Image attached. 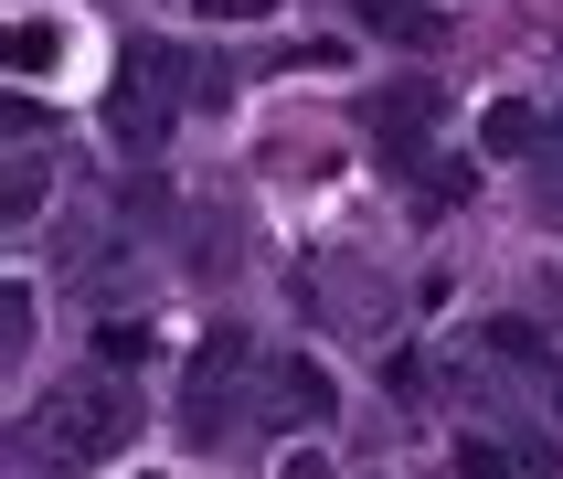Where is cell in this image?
<instances>
[{
  "mask_svg": "<svg viewBox=\"0 0 563 479\" xmlns=\"http://www.w3.org/2000/svg\"><path fill=\"white\" fill-rule=\"evenodd\" d=\"M553 415H563V373H553Z\"/></svg>",
  "mask_w": 563,
  "mask_h": 479,
  "instance_id": "cell-16",
  "label": "cell"
},
{
  "mask_svg": "<svg viewBox=\"0 0 563 479\" xmlns=\"http://www.w3.org/2000/svg\"><path fill=\"white\" fill-rule=\"evenodd\" d=\"M437 107H446L437 86H383V96H362V128H373L394 160H415V150H426V128H437Z\"/></svg>",
  "mask_w": 563,
  "mask_h": 479,
  "instance_id": "cell-5",
  "label": "cell"
},
{
  "mask_svg": "<svg viewBox=\"0 0 563 479\" xmlns=\"http://www.w3.org/2000/svg\"><path fill=\"white\" fill-rule=\"evenodd\" d=\"M330 405H341V383H330V362H309V351H287L277 373H266V415H277V426H330Z\"/></svg>",
  "mask_w": 563,
  "mask_h": 479,
  "instance_id": "cell-4",
  "label": "cell"
},
{
  "mask_svg": "<svg viewBox=\"0 0 563 479\" xmlns=\"http://www.w3.org/2000/svg\"><path fill=\"white\" fill-rule=\"evenodd\" d=\"M96 351H107V373H128V362H150V330H128V319H107V330H96Z\"/></svg>",
  "mask_w": 563,
  "mask_h": 479,
  "instance_id": "cell-10",
  "label": "cell"
},
{
  "mask_svg": "<svg viewBox=\"0 0 563 479\" xmlns=\"http://www.w3.org/2000/svg\"><path fill=\"white\" fill-rule=\"evenodd\" d=\"M245 373H255V341L245 330H213L181 373V437L191 447H223V426L245 415Z\"/></svg>",
  "mask_w": 563,
  "mask_h": 479,
  "instance_id": "cell-2",
  "label": "cell"
},
{
  "mask_svg": "<svg viewBox=\"0 0 563 479\" xmlns=\"http://www.w3.org/2000/svg\"><path fill=\"white\" fill-rule=\"evenodd\" d=\"M170 86H181V54H170V43H139V54L118 64V96H107V139H118L128 160L170 139Z\"/></svg>",
  "mask_w": 563,
  "mask_h": 479,
  "instance_id": "cell-3",
  "label": "cell"
},
{
  "mask_svg": "<svg viewBox=\"0 0 563 479\" xmlns=\"http://www.w3.org/2000/svg\"><path fill=\"white\" fill-rule=\"evenodd\" d=\"M277 479H330V458H319V447H298V458H287Z\"/></svg>",
  "mask_w": 563,
  "mask_h": 479,
  "instance_id": "cell-14",
  "label": "cell"
},
{
  "mask_svg": "<svg viewBox=\"0 0 563 479\" xmlns=\"http://www.w3.org/2000/svg\"><path fill=\"white\" fill-rule=\"evenodd\" d=\"M478 351H489V362H510V373H542V330H532V319H489V330H478Z\"/></svg>",
  "mask_w": 563,
  "mask_h": 479,
  "instance_id": "cell-8",
  "label": "cell"
},
{
  "mask_svg": "<svg viewBox=\"0 0 563 479\" xmlns=\"http://www.w3.org/2000/svg\"><path fill=\"white\" fill-rule=\"evenodd\" d=\"M32 203H43V160L22 150V160H11V224H32Z\"/></svg>",
  "mask_w": 563,
  "mask_h": 479,
  "instance_id": "cell-11",
  "label": "cell"
},
{
  "mask_svg": "<svg viewBox=\"0 0 563 479\" xmlns=\"http://www.w3.org/2000/svg\"><path fill=\"white\" fill-rule=\"evenodd\" d=\"M191 11H213V22H255V11H277V0H191Z\"/></svg>",
  "mask_w": 563,
  "mask_h": 479,
  "instance_id": "cell-13",
  "label": "cell"
},
{
  "mask_svg": "<svg viewBox=\"0 0 563 479\" xmlns=\"http://www.w3.org/2000/svg\"><path fill=\"white\" fill-rule=\"evenodd\" d=\"M457 479H510V458L489 437H468V447H457Z\"/></svg>",
  "mask_w": 563,
  "mask_h": 479,
  "instance_id": "cell-12",
  "label": "cell"
},
{
  "mask_svg": "<svg viewBox=\"0 0 563 479\" xmlns=\"http://www.w3.org/2000/svg\"><path fill=\"white\" fill-rule=\"evenodd\" d=\"M64 43H75V32H43V22H32V11H22V22H11V64H22V75H43V64H64Z\"/></svg>",
  "mask_w": 563,
  "mask_h": 479,
  "instance_id": "cell-9",
  "label": "cell"
},
{
  "mask_svg": "<svg viewBox=\"0 0 563 479\" xmlns=\"http://www.w3.org/2000/svg\"><path fill=\"white\" fill-rule=\"evenodd\" d=\"M478 150H500V160H521V150H542V118L521 107V96H500L489 118H478Z\"/></svg>",
  "mask_w": 563,
  "mask_h": 479,
  "instance_id": "cell-7",
  "label": "cell"
},
{
  "mask_svg": "<svg viewBox=\"0 0 563 479\" xmlns=\"http://www.w3.org/2000/svg\"><path fill=\"white\" fill-rule=\"evenodd\" d=\"M351 11H362L373 43H405V54H437V43H446V11H437V0H351Z\"/></svg>",
  "mask_w": 563,
  "mask_h": 479,
  "instance_id": "cell-6",
  "label": "cell"
},
{
  "mask_svg": "<svg viewBox=\"0 0 563 479\" xmlns=\"http://www.w3.org/2000/svg\"><path fill=\"white\" fill-rule=\"evenodd\" d=\"M139 437V405H128L118 373H86V383H54L43 405H32V447L54 458V469H96V458H118Z\"/></svg>",
  "mask_w": 563,
  "mask_h": 479,
  "instance_id": "cell-1",
  "label": "cell"
},
{
  "mask_svg": "<svg viewBox=\"0 0 563 479\" xmlns=\"http://www.w3.org/2000/svg\"><path fill=\"white\" fill-rule=\"evenodd\" d=\"M542 171H563V118H553V150H542Z\"/></svg>",
  "mask_w": 563,
  "mask_h": 479,
  "instance_id": "cell-15",
  "label": "cell"
}]
</instances>
